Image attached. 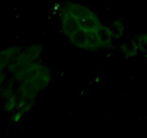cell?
I'll use <instances>...</instances> for the list:
<instances>
[{
    "instance_id": "obj_1",
    "label": "cell",
    "mask_w": 147,
    "mask_h": 138,
    "mask_svg": "<svg viewBox=\"0 0 147 138\" xmlns=\"http://www.w3.org/2000/svg\"><path fill=\"white\" fill-rule=\"evenodd\" d=\"M58 14L63 34L79 50L96 52L110 48L123 33L121 24H106L96 12L77 1L61 3Z\"/></svg>"
}]
</instances>
